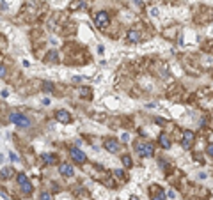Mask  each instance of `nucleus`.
Returning <instances> with one entry per match:
<instances>
[{
    "mask_svg": "<svg viewBox=\"0 0 213 200\" xmlns=\"http://www.w3.org/2000/svg\"><path fill=\"white\" fill-rule=\"evenodd\" d=\"M135 152L142 158H151L155 154V147L149 142H138V143H135Z\"/></svg>",
    "mask_w": 213,
    "mask_h": 200,
    "instance_id": "obj_1",
    "label": "nucleus"
},
{
    "mask_svg": "<svg viewBox=\"0 0 213 200\" xmlns=\"http://www.w3.org/2000/svg\"><path fill=\"white\" fill-rule=\"evenodd\" d=\"M9 120H11L13 124H16L18 128H29V126H30L29 117H25L23 113H18V112H13V113L9 115Z\"/></svg>",
    "mask_w": 213,
    "mask_h": 200,
    "instance_id": "obj_2",
    "label": "nucleus"
},
{
    "mask_svg": "<svg viewBox=\"0 0 213 200\" xmlns=\"http://www.w3.org/2000/svg\"><path fill=\"white\" fill-rule=\"evenodd\" d=\"M18 182H20V186H21V191H23L25 195H30V193H32V184L29 182V179H27L25 174H20L18 175Z\"/></svg>",
    "mask_w": 213,
    "mask_h": 200,
    "instance_id": "obj_3",
    "label": "nucleus"
},
{
    "mask_svg": "<svg viewBox=\"0 0 213 200\" xmlns=\"http://www.w3.org/2000/svg\"><path fill=\"white\" fill-rule=\"evenodd\" d=\"M69 154H71V158H73V161H75V163H80V165H82V163H85V161H87V156H85L80 149H77V147H73V149L69 151Z\"/></svg>",
    "mask_w": 213,
    "mask_h": 200,
    "instance_id": "obj_4",
    "label": "nucleus"
},
{
    "mask_svg": "<svg viewBox=\"0 0 213 200\" xmlns=\"http://www.w3.org/2000/svg\"><path fill=\"white\" fill-rule=\"evenodd\" d=\"M103 147H105L108 152H114V154L121 151V143H119L117 140H114V138H108V140L103 143Z\"/></svg>",
    "mask_w": 213,
    "mask_h": 200,
    "instance_id": "obj_5",
    "label": "nucleus"
},
{
    "mask_svg": "<svg viewBox=\"0 0 213 200\" xmlns=\"http://www.w3.org/2000/svg\"><path fill=\"white\" fill-rule=\"evenodd\" d=\"M194 133L190 131V129H187V131H183V147L185 149H190L192 147V143H194Z\"/></svg>",
    "mask_w": 213,
    "mask_h": 200,
    "instance_id": "obj_6",
    "label": "nucleus"
},
{
    "mask_svg": "<svg viewBox=\"0 0 213 200\" xmlns=\"http://www.w3.org/2000/svg\"><path fill=\"white\" fill-rule=\"evenodd\" d=\"M94 23H96L98 28L107 27V23H108V14H107V13H98L96 18H94Z\"/></svg>",
    "mask_w": 213,
    "mask_h": 200,
    "instance_id": "obj_7",
    "label": "nucleus"
},
{
    "mask_svg": "<svg viewBox=\"0 0 213 200\" xmlns=\"http://www.w3.org/2000/svg\"><path fill=\"white\" fill-rule=\"evenodd\" d=\"M59 172H60L62 175H66V177H73V175H75L73 166H71V165H68V163H62V165L59 166Z\"/></svg>",
    "mask_w": 213,
    "mask_h": 200,
    "instance_id": "obj_8",
    "label": "nucleus"
},
{
    "mask_svg": "<svg viewBox=\"0 0 213 200\" xmlns=\"http://www.w3.org/2000/svg\"><path fill=\"white\" fill-rule=\"evenodd\" d=\"M55 117H57V120L59 122H62V124H69V122H71V115H69L68 110H59Z\"/></svg>",
    "mask_w": 213,
    "mask_h": 200,
    "instance_id": "obj_9",
    "label": "nucleus"
},
{
    "mask_svg": "<svg viewBox=\"0 0 213 200\" xmlns=\"http://www.w3.org/2000/svg\"><path fill=\"white\" fill-rule=\"evenodd\" d=\"M138 39H140L138 30H135V28H130V30H128V43H138Z\"/></svg>",
    "mask_w": 213,
    "mask_h": 200,
    "instance_id": "obj_10",
    "label": "nucleus"
},
{
    "mask_svg": "<svg viewBox=\"0 0 213 200\" xmlns=\"http://www.w3.org/2000/svg\"><path fill=\"white\" fill-rule=\"evenodd\" d=\"M11 175H13V168H11V166H7V168H2V170H0V177H2V179H9Z\"/></svg>",
    "mask_w": 213,
    "mask_h": 200,
    "instance_id": "obj_11",
    "label": "nucleus"
},
{
    "mask_svg": "<svg viewBox=\"0 0 213 200\" xmlns=\"http://www.w3.org/2000/svg\"><path fill=\"white\" fill-rule=\"evenodd\" d=\"M160 145H162L163 149H169V147H171V142L167 138V135H160Z\"/></svg>",
    "mask_w": 213,
    "mask_h": 200,
    "instance_id": "obj_12",
    "label": "nucleus"
},
{
    "mask_svg": "<svg viewBox=\"0 0 213 200\" xmlns=\"http://www.w3.org/2000/svg\"><path fill=\"white\" fill-rule=\"evenodd\" d=\"M43 161H44V163H50V165H53V163L57 161V158H55L53 154H43Z\"/></svg>",
    "mask_w": 213,
    "mask_h": 200,
    "instance_id": "obj_13",
    "label": "nucleus"
},
{
    "mask_svg": "<svg viewBox=\"0 0 213 200\" xmlns=\"http://www.w3.org/2000/svg\"><path fill=\"white\" fill-rule=\"evenodd\" d=\"M78 94H80L82 98H89V96H91L93 92H91V89H87V87H84V89H80V90H78Z\"/></svg>",
    "mask_w": 213,
    "mask_h": 200,
    "instance_id": "obj_14",
    "label": "nucleus"
},
{
    "mask_svg": "<svg viewBox=\"0 0 213 200\" xmlns=\"http://www.w3.org/2000/svg\"><path fill=\"white\" fill-rule=\"evenodd\" d=\"M123 165H124V166H132V158H130L128 154L123 156Z\"/></svg>",
    "mask_w": 213,
    "mask_h": 200,
    "instance_id": "obj_15",
    "label": "nucleus"
},
{
    "mask_svg": "<svg viewBox=\"0 0 213 200\" xmlns=\"http://www.w3.org/2000/svg\"><path fill=\"white\" fill-rule=\"evenodd\" d=\"M206 154H208L210 158H213V142L208 143V147H206Z\"/></svg>",
    "mask_w": 213,
    "mask_h": 200,
    "instance_id": "obj_16",
    "label": "nucleus"
},
{
    "mask_svg": "<svg viewBox=\"0 0 213 200\" xmlns=\"http://www.w3.org/2000/svg\"><path fill=\"white\" fill-rule=\"evenodd\" d=\"M43 89H44L46 92H52V90H53V85L48 83V81H44V83H43Z\"/></svg>",
    "mask_w": 213,
    "mask_h": 200,
    "instance_id": "obj_17",
    "label": "nucleus"
},
{
    "mask_svg": "<svg viewBox=\"0 0 213 200\" xmlns=\"http://www.w3.org/2000/svg\"><path fill=\"white\" fill-rule=\"evenodd\" d=\"M41 200H52V195H50L48 191H43V193H41Z\"/></svg>",
    "mask_w": 213,
    "mask_h": 200,
    "instance_id": "obj_18",
    "label": "nucleus"
},
{
    "mask_svg": "<svg viewBox=\"0 0 213 200\" xmlns=\"http://www.w3.org/2000/svg\"><path fill=\"white\" fill-rule=\"evenodd\" d=\"M48 60H57V53L55 51H50L48 53Z\"/></svg>",
    "mask_w": 213,
    "mask_h": 200,
    "instance_id": "obj_19",
    "label": "nucleus"
},
{
    "mask_svg": "<svg viewBox=\"0 0 213 200\" xmlns=\"http://www.w3.org/2000/svg\"><path fill=\"white\" fill-rule=\"evenodd\" d=\"M5 66H0V78H5Z\"/></svg>",
    "mask_w": 213,
    "mask_h": 200,
    "instance_id": "obj_20",
    "label": "nucleus"
},
{
    "mask_svg": "<svg viewBox=\"0 0 213 200\" xmlns=\"http://www.w3.org/2000/svg\"><path fill=\"white\" fill-rule=\"evenodd\" d=\"M9 158H11V160L14 161V163H16V161H20V158L16 156V154H14V152H9Z\"/></svg>",
    "mask_w": 213,
    "mask_h": 200,
    "instance_id": "obj_21",
    "label": "nucleus"
},
{
    "mask_svg": "<svg viewBox=\"0 0 213 200\" xmlns=\"http://www.w3.org/2000/svg\"><path fill=\"white\" fill-rule=\"evenodd\" d=\"M121 140H123V142H128V140H130V135H128V133H123Z\"/></svg>",
    "mask_w": 213,
    "mask_h": 200,
    "instance_id": "obj_22",
    "label": "nucleus"
},
{
    "mask_svg": "<svg viewBox=\"0 0 213 200\" xmlns=\"http://www.w3.org/2000/svg\"><path fill=\"white\" fill-rule=\"evenodd\" d=\"M151 200H165V195L162 193V195H156V197H153Z\"/></svg>",
    "mask_w": 213,
    "mask_h": 200,
    "instance_id": "obj_23",
    "label": "nucleus"
},
{
    "mask_svg": "<svg viewBox=\"0 0 213 200\" xmlns=\"http://www.w3.org/2000/svg\"><path fill=\"white\" fill-rule=\"evenodd\" d=\"M151 16H153V18H156V16H158V9H155V7L151 9Z\"/></svg>",
    "mask_w": 213,
    "mask_h": 200,
    "instance_id": "obj_24",
    "label": "nucleus"
},
{
    "mask_svg": "<svg viewBox=\"0 0 213 200\" xmlns=\"http://www.w3.org/2000/svg\"><path fill=\"white\" fill-rule=\"evenodd\" d=\"M116 175H117V177H123L124 174H123V170H116Z\"/></svg>",
    "mask_w": 213,
    "mask_h": 200,
    "instance_id": "obj_25",
    "label": "nucleus"
},
{
    "mask_svg": "<svg viewBox=\"0 0 213 200\" xmlns=\"http://www.w3.org/2000/svg\"><path fill=\"white\" fill-rule=\"evenodd\" d=\"M9 96V90H2V98H7Z\"/></svg>",
    "mask_w": 213,
    "mask_h": 200,
    "instance_id": "obj_26",
    "label": "nucleus"
},
{
    "mask_svg": "<svg viewBox=\"0 0 213 200\" xmlns=\"http://www.w3.org/2000/svg\"><path fill=\"white\" fill-rule=\"evenodd\" d=\"M169 197H171V199H176V193H174V191H172V190L169 191Z\"/></svg>",
    "mask_w": 213,
    "mask_h": 200,
    "instance_id": "obj_27",
    "label": "nucleus"
},
{
    "mask_svg": "<svg viewBox=\"0 0 213 200\" xmlns=\"http://www.w3.org/2000/svg\"><path fill=\"white\" fill-rule=\"evenodd\" d=\"M133 4H137V5H140V4H142V0H133Z\"/></svg>",
    "mask_w": 213,
    "mask_h": 200,
    "instance_id": "obj_28",
    "label": "nucleus"
},
{
    "mask_svg": "<svg viewBox=\"0 0 213 200\" xmlns=\"http://www.w3.org/2000/svg\"><path fill=\"white\" fill-rule=\"evenodd\" d=\"M0 195H2V197H4V199H7V195H5V193H4V191H0Z\"/></svg>",
    "mask_w": 213,
    "mask_h": 200,
    "instance_id": "obj_29",
    "label": "nucleus"
},
{
    "mask_svg": "<svg viewBox=\"0 0 213 200\" xmlns=\"http://www.w3.org/2000/svg\"><path fill=\"white\" fill-rule=\"evenodd\" d=\"M2 160H4V156H2V154H0V163H2Z\"/></svg>",
    "mask_w": 213,
    "mask_h": 200,
    "instance_id": "obj_30",
    "label": "nucleus"
},
{
    "mask_svg": "<svg viewBox=\"0 0 213 200\" xmlns=\"http://www.w3.org/2000/svg\"><path fill=\"white\" fill-rule=\"evenodd\" d=\"M132 200H138V199H137V197H132Z\"/></svg>",
    "mask_w": 213,
    "mask_h": 200,
    "instance_id": "obj_31",
    "label": "nucleus"
}]
</instances>
